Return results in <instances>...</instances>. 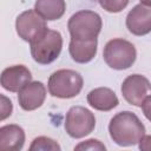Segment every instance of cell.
I'll return each instance as SVG.
<instances>
[{
  "mask_svg": "<svg viewBox=\"0 0 151 151\" xmlns=\"http://www.w3.org/2000/svg\"><path fill=\"white\" fill-rule=\"evenodd\" d=\"M109 133L111 139L119 146H133L139 143L145 134V126L131 111H120L116 113L109 123Z\"/></svg>",
  "mask_w": 151,
  "mask_h": 151,
  "instance_id": "obj_1",
  "label": "cell"
},
{
  "mask_svg": "<svg viewBox=\"0 0 151 151\" xmlns=\"http://www.w3.org/2000/svg\"><path fill=\"white\" fill-rule=\"evenodd\" d=\"M103 21L100 15L90 9H81L74 13L67 22L71 40L92 41L97 40L101 31Z\"/></svg>",
  "mask_w": 151,
  "mask_h": 151,
  "instance_id": "obj_2",
  "label": "cell"
},
{
  "mask_svg": "<svg viewBox=\"0 0 151 151\" xmlns=\"http://www.w3.org/2000/svg\"><path fill=\"white\" fill-rule=\"evenodd\" d=\"M84 86L81 74L74 70L61 68L53 72L47 83L48 92L52 97L59 99H70L77 97Z\"/></svg>",
  "mask_w": 151,
  "mask_h": 151,
  "instance_id": "obj_3",
  "label": "cell"
},
{
  "mask_svg": "<svg viewBox=\"0 0 151 151\" xmlns=\"http://www.w3.org/2000/svg\"><path fill=\"white\" fill-rule=\"evenodd\" d=\"M103 58L109 67L122 71L134 64L137 50L132 42L122 38H114L106 42L103 51Z\"/></svg>",
  "mask_w": 151,
  "mask_h": 151,
  "instance_id": "obj_4",
  "label": "cell"
},
{
  "mask_svg": "<svg viewBox=\"0 0 151 151\" xmlns=\"http://www.w3.org/2000/svg\"><path fill=\"white\" fill-rule=\"evenodd\" d=\"M29 47L31 55L35 63L48 65L59 57L63 48V37L59 31L47 28L41 38L29 44Z\"/></svg>",
  "mask_w": 151,
  "mask_h": 151,
  "instance_id": "obj_5",
  "label": "cell"
},
{
  "mask_svg": "<svg viewBox=\"0 0 151 151\" xmlns=\"http://www.w3.org/2000/svg\"><path fill=\"white\" fill-rule=\"evenodd\" d=\"M64 126L70 137L79 139L90 134L94 130L96 117L84 106H72L66 113Z\"/></svg>",
  "mask_w": 151,
  "mask_h": 151,
  "instance_id": "obj_6",
  "label": "cell"
},
{
  "mask_svg": "<svg viewBox=\"0 0 151 151\" xmlns=\"http://www.w3.org/2000/svg\"><path fill=\"white\" fill-rule=\"evenodd\" d=\"M46 20L41 18L35 11L27 9L20 13L15 20V31L19 38L29 44L37 41L47 31Z\"/></svg>",
  "mask_w": 151,
  "mask_h": 151,
  "instance_id": "obj_7",
  "label": "cell"
},
{
  "mask_svg": "<svg viewBox=\"0 0 151 151\" xmlns=\"http://www.w3.org/2000/svg\"><path fill=\"white\" fill-rule=\"evenodd\" d=\"M120 90L124 99L129 104L142 107L146 97L151 94V83L146 77L134 73L124 79Z\"/></svg>",
  "mask_w": 151,
  "mask_h": 151,
  "instance_id": "obj_8",
  "label": "cell"
},
{
  "mask_svg": "<svg viewBox=\"0 0 151 151\" xmlns=\"http://www.w3.org/2000/svg\"><path fill=\"white\" fill-rule=\"evenodd\" d=\"M126 28L137 37L146 35L151 32V6L138 4L126 15Z\"/></svg>",
  "mask_w": 151,
  "mask_h": 151,
  "instance_id": "obj_9",
  "label": "cell"
},
{
  "mask_svg": "<svg viewBox=\"0 0 151 151\" xmlns=\"http://www.w3.org/2000/svg\"><path fill=\"white\" fill-rule=\"evenodd\" d=\"M19 106L25 111L39 109L46 99V87L41 81H31L18 92Z\"/></svg>",
  "mask_w": 151,
  "mask_h": 151,
  "instance_id": "obj_10",
  "label": "cell"
},
{
  "mask_svg": "<svg viewBox=\"0 0 151 151\" xmlns=\"http://www.w3.org/2000/svg\"><path fill=\"white\" fill-rule=\"evenodd\" d=\"M32 81V73L25 65L6 67L1 73V86L9 92H19Z\"/></svg>",
  "mask_w": 151,
  "mask_h": 151,
  "instance_id": "obj_11",
  "label": "cell"
},
{
  "mask_svg": "<svg viewBox=\"0 0 151 151\" xmlns=\"http://www.w3.org/2000/svg\"><path fill=\"white\" fill-rule=\"evenodd\" d=\"M26 139L25 131L17 124H8L0 127V147L6 151H19L24 147Z\"/></svg>",
  "mask_w": 151,
  "mask_h": 151,
  "instance_id": "obj_12",
  "label": "cell"
},
{
  "mask_svg": "<svg viewBox=\"0 0 151 151\" xmlns=\"http://www.w3.org/2000/svg\"><path fill=\"white\" fill-rule=\"evenodd\" d=\"M87 103L91 107L98 111H111L118 106L119 99L117 94L109 87H97L88 92Z\"/></svg>",
  "mask_w": 151,
  "mask_h": 151,
  "instance_id": "obj_13",
  "label": "cell"
},
{
  "mask_svg": "<svg viewBox=\"0 0 151 151\" xmlns=\"http://www.w3.org/2000/svg\"><path fill=\"white\" fill-rule=\"evenodd\" d=\"M98 39L92 41H74L70 40L68 52L71 58L78 64L90 63L97 54Z\"/></svg>",
  "mask_w": 151,
  "mask_h": 151,
  "instance_id": "obj_14",
  "label": "cell"
},
{
  "mask_svg": "<svg viewBox=\"0 0 151 151\" xmlns=\"http://www.w3.org/2000/svg\"><path fill=\"white\" fill-rule=\"evenodd\" d=\"M34 11L46 21H54L65 14L66 2L65 0H37Z\"/></svg>",
  "mask_w": 151,
  "mask_h": 151,
  "instance_id": "obj_15",
  "label": "cell"
},
{
  "mask_svg": "<svg viewBox=\"0 0 151 151\" xmlns=\"http://www.w3.org/2000/svg\"><path fill=\"white\" fill-rule=\"evenodd\" d=\"M29 150L31 151H60L61 147L57 140L50 137L40 136L33 139L32 144L29 145Z\"/></svg>",
  "mask_w": 151,
  "mask_h": 151,
  "instance_id": "obj_16",
  "label": "cell"
},
{
  "mask_svg": "<svg viewBox=\"0 0 151 151\" xmlns=\"http://www.w3.org/2000/svg\"><path fill=\"white\" fill-rule=\"evenodd\" d=\"M130 0H99V5L109 13H119L129 5Z\"/></svg>",
  "mask_w": 151,
  "mask_h": 151,
  "instance_id": "obj_17",
  "label": "cell"
},
{
  "mask_svg": "<svg viewBox=\"0 0 151 151\" xmlns=\"http://www.w3.org/2000/svg\"><path fill=\"white\" fill-rule=\"evenodd\" d=\"M74 150H99V151H105L106 146L100 140L91 138V139H87V140L81 142L78 145H76Z\"/></svg>",
  "mask_w": 151,
  "mask_h": 151,
  "instance_id": "obj_18",
  "label": "cell"
},
{
  "mask_svg": "<svg viewBox=\"0 0 151 151\" xmlns=\"http://www.w3.org/2000/svg\"><path fill=\"white\" fill-rule=\"evenodd\" d=\"M1 120H5L7 117H9L12 114L13 111V105L11 99H8L7 97H5L4 94H1Z\"/></svg>",
  "mask_w": 151,
  "mask_h": 151,
  "instance_id": "obj_19",
  "label": "cell"
},
{
  "mask_svg": "<svg viewBox=\"0 0 151 151\" xmlns=\"http://www.w3.org/2000/svg\"><path fill=\"white\" fill-rule=\"evenodd\" d=\"M138 147L142 151H151V136L144 134L138 143Z\"/></svg>",
  "mask_w": 151,
  "mask_h": 151,
  "instance_id": "obj_20",
  "label": "cell"
},
{
  "mask_svg": "<svg viewBox=\"0 0 151 151\" xmlns=\"http://www.w3.org/2000/svg\"><path fill=\"white\" fill-rule=\"evenodd\" d=\"M142 110H143L145 118L151 122V94L149 97H146V99L142 104Z\"/></svg>",
  "mask_w": 151,
  "mask_h": 151,
  "instance_id": "obj_21",
  "label": "cell"
},
{
  "mask_svg": "<svg viewBox=\"0 0 151 151\" xmlns=\"http://www.w3.org/2000/svg\"><path fill=\"white\" fill-rule=\"evenodd\" d=\"M142 4L144 5H147V6H151V0H140Z\"/></svg>",
  "mask_w": 151,
  "mask_h": 151,
  "instance_id": "obj_22",
  "label": "cell"
}]
</instances>
